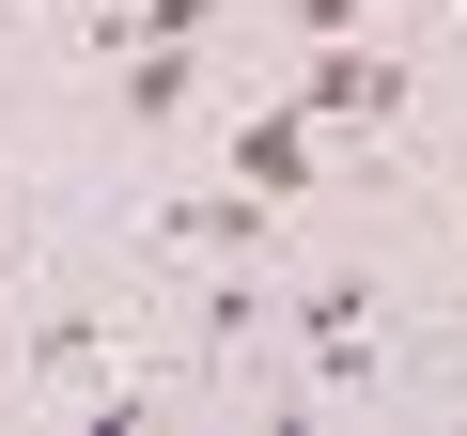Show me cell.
Wrapping results in <instances>:
<instances>
[{"mask_svg": "<svg viewBox=\"0 0 467 436\" xmlns=\"http://www.w3.org/2000/svg\"><path fill=\"white\" fill-rule=\"evenodd\" d=\"M94 343H109L94 312H47V327H32V374H94Z\"/></svg>", "mask_w": 467, "mask_h": 436, "instance_id": "6", "label": "cell"}, {"mask_svg": "<svg viewBox=\"0 0 467 436\" xmlns=\"http://www.w3.org/2000/svg\"><path fill=\"white\" fill-rule=\"evenodd\" d=\"M281 16H296V47H327V32H358V16H374V0H281Z\"/></svg>", "mask_w": 467, "mask_h": 436, "instance_id": "7", "label": "cell"}, {"mask_svg": "<svg viewBox=\"0 0 467 436\" xmlns=\"http://www.w3.org/2000/svg\"><path fill=\"white\" fill-rule=\"evenodd\" d=\"M202 78H218V47H171V32H156V47H125V78H109V109H125V125H171V109H187Z\"/></svg>", "mask_w": 467, "mask_h": 436, "instance_id": "4", "label": "cell"}, {"mask_svg": "<svg viewBox=\"0 0 467 436\" xmlns=\"http://www.w3.org/2000/svg\"><path fill=\"white\" fill-rule=\"evenodd\" d=\"M312 140H327V125H312V109H296V94H265V109H250V125H234V171H250V187H265V202H296V187H312Z\"/></svg>", "mask_w": 467, "mask_h": 436, "instance_id": "3", "label": "cell"}, {"mask_svg": "<svg viewBox=\"0 0 467 436\" xmlns=\"http://www.w3.org/2000/svg\"><path fill=\"white\" fill-rule=\"evenodd\" d=\"M265 218H281V202H265L250 171H234V187H202V202H171V234H187V250H234V265H250V250H265Z\"/></svg>", "mask_w": 467, "mask_h": 436, "instance_id": "5", "label": "cell"}, {"mask_svg": "<svg viewBox=\"0 0 467 436\" xmlns=\"http://www.w3.org/2000/svg\"><path fill=\"white\" fill-rule=\"evenodd\" d=\"M281 94H296L312 125H389V109H405V63H374L358 32H327V47H312V63L281 78Z\"/></svg>", "mask_w": 467, "mask_h": 436, "instance_id": "1", "label": "cell"}, {"mask_svg": "<svg viewBox=\"0 0 467 436\" xmlns=\"http://www.w3.org/2000/svg\"><path fill=\"white\" fill-rule=\"evenodd\" d=\"M281 327H296V358H312L327 389H343V374H374V281H312Z\"/></svg>", "mask_w": 467, "mask_h": 436, "instance_id": "2", "label": "cell"}]
</instances>
